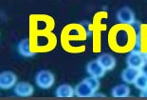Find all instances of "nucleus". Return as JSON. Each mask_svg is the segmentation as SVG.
Listing matches in <instances>:
<instances>
[{
	"mask_svg": "<svg viewBox=\"0 0 147 100\" xmlns=\"http://www.w3.org/2000/svg\"><path fill=\"white\" fill-rule=\"evenodd\" d=\"M117 19L121 24L133 25L136 22L135 14L129 7H123L117 12Z\"/></svg>",
	"mask_w": 147,
	"mask_h": 100,
	"instance_id": "3",
	"label": "nucleus"
},
{
	"mask_svg": "<svg viewBox=\"0 0 147 100\" xmlns=\"http://www.w3.org/2000/svg\"><path fill=\"white\" fill-rule=\"evenodd\" d=\"M111 95L113 97L116 98H123V97H128L130 95V89L129 87L124 85V84H121L114 87L112 89Z\"/></svg>",
	"mask_w": 147,
	"mask_h": 100,
	"instance_id": "11",
	"label": "nucleus"
},
{
	"mask_svg": "<svg viewBox=\"0 0 147 100\" xmlns=\"http://www.w3.org/2000/svg\"><path fill=\"white\" fill-rule=\"evenodd\" d=\"M140 73V70L127 67L126 69H124L123 73H121V78L127 84H134V82H135V80L139 76Z\"/></svg>",
	"mask_w": 147,
	"mask_h": 100,
	"instance_id": "8",
	"label": "nucleus"
},
{
	"mask_svg": "<svg viewBox=\"0 0 147 100\" xmlns=\"http://www.w3.org/2000/svg\"><path fill=\"white\" fill-rule=\"evenodd\" d=\"M86 71L88 73L89 76L97 77V78H101L102 76H105L106 71L104 69V67L100 64V62L96 59V60L90 61L89 63L86 65Z\"/></svg>",
	"mask_w": 147,
	"mask_h": 100,
	"instance_id": "5",
	"label": "nucleus"
},
{
	"mask_svg": "<svg viewBox=\"0 0 147 100\" xmlns=\"http://www.w3.org/2000/svg\"><path fill=\"white\" fill-rule=\"evenodd\" d=\"M35 82L41 89H49L55 82V77L49 71H40L36 74Z\"/></svg>",
	"mask_w": 147,
	"mask_h": 100,
	"instance_id": "1",
	"label": "nucleus"
},
{
	"mask_svg": "<svg viewBox=\"0 0 147 100\" xmlns=\"http://www.w3.org/2000/svg\"><path fill=\"white\" fill-rule=\"evenodd\" d=\"M75 95L78 97H90L95 95V92L93 90L86 80L78 83L75 87Z\"/></svg>",
	"mask_w": 147,
	"mask_h": 100,
	"instance_id": "6",
	"label": "nucleus"
},
{
	"mask_svg": "<svg viewBox=\"0 0 147 100\" xmlns=\"http://www.w3.org/2000/svg\"><path fill=\"white\" fill-rule=\"evenodd\" d=\"M18 52L22 56H25V57H32L35 52H33L32 50H30V40L29 39H23L21 40L18 44Z\"/></svg>",
	"mask_w": 147,
	"mask_h": 100,
	"instance_id": "12",
	"label": "nucleus"
},
{
	"mask_svg": "<svg viewBox=\"0 0 147 100\" xmlns=\"http://www.w3.org/2000/svg\"><path fill=\"white\" fill-rule=\"evenodd\" d=\"M145 58L144 55L140 54V51H133L131 52L128 56L126 57V63L127 67L135 68L138 70H140L142 68L143 65L145 64Z\"/></svg>",
	"mask_w": 147,
	"mask_h": 100,
	"instance_id": "2",
	"label": "nucleus"
},
{
	"mask_svg": "<svg viewBox=\"0 0 147 100\" xmlns=\"http://www.w3.org/2000/svg\"><path fill=\"white\" fill-rule=\"evenodd\" d=\"M17 82V76L12 71H3L0 74V88L9 90L15 86Z\"/></svg>",
	"mask_w": 147,
	"mask_h": 100,
	"instance_id": "4",
	"label": "nucleus"
},
{
	"mask_svg": "<svg viewBox=\"0 0 147 100\" xmlns=\"http://www.w3.org/2000/svg\"><path fill=\"white\" fill-rule=\"evenodd\" d=\"M57 97H73L75 95V89L68 84L60 85L55 90Z\"/></svg>",
	"mask_w": 147,
	"mask_h": 100,
	"instance_id": "10",
	"label": "nucleus"
},
{
	"mask_svg": "<svg viewBox=\"0 0 147 100\" xmlns=\"http://www.w3.org/2000/svg\"><path fill=\"white\" fill-rule=\"evenodd\" d=\"M143 55H144V58H145V61L147 62V52H144V54H143Z\"/></svg>",
	"mask_w": 147,
	"mask_h": 100,
	"instance_id": "17",
	"label": "nucleus"
},
{
	"mask_svg": "<svg viewBox=\"0 0 147 100\" xmlns=\"http://www.w3.org/2000/svg\"><path fill=\"white\" fill-rule=\"evenodd\" d=\"M134 85L136 86L137 89H139L140 90H144L147 89V76L145 74H143L140 73L139 74V76L137 77V79L134 82Z\"/></svg>",
	"mask_w": 147,
	"mask_h": 100,
	"instance_id": "13",
	"label": "nucleus"
},
{
	"mask_svg": "<svg viewBox=\"0 0 147 100\" xmlns=\"http://www.w3.org/2000/svg\"><path fill=\"white\" fill-rule=\"evenodd\" d=\"M14 93L18 96H30L33 95L34 88L28 82H20L15 85Z\"/></svg>",
	"mask_w": 147,
	"mask_h": 100,
	"instance_id": "7",
	"label": "nucleus"
},
{
	"mask_svg": "<svg viewBox=\"0 0 147 100\" xmlns=\"http://www.w3.org/2000/svg\"><path fill=\"white\" fill-rule=\"evenodd\" d=\"M97 60L100 62V64L102 65L105 71H111L113 70L116 66V59L114 56L108 54H104L100 55Z\"/></svg>",
	"mask_w": 147,
	"mask_h": 100,
	"instance_id": "9",
	"label": "nucleus"
},
{
	"mask_svg": "<svg viewBox=\"0 0 147 100\" xmlns=\"http://www.w3.org/2000/svg\"><path fill=\"white\" fill-rule=\"evenodd\" d=\"M140 95L142 96V97H147V89L144 90H142V93H140Z\"/></svg>",
	"mask_w": 147,
	"mask_h": 100,
	"instance_id": "16",
	"label": "nucleus"
},
{
	"mask_svg": "<svg viewBox=\"0 0 147 100\" xmlns=\"http://www.w3.org/2000/svg\"><path fill=\"white\" fill-rule=\"evenodd\" d=\"M140 73L145 74V76H147V62H145V64L143 65L142 69H140Z\"/></svg>",
	"mask_w": 147,
	"mask_h": 100,
	"instance_id": "15",
	"label": "nucleus"
},
{
	"mask_svg": "<svg viewBox=\"0 0 147 100\" xmlns=\"http://www.w3.org/2000/svg\"><path fill=\"white\" fill-rule=\"evenodd\" d=\"M84 80L86 81V83L88 84V85L90 86V88H91L93 90H94L95 93L99 90V87H100L99 78H97V77H94V76H90L89 77L86 78Z\"/></svg>",
	"mask_w": 147,
	"mask_h": 100,
	"instance_id": "14",
	"label": "nucleus"
}]
</instances>
